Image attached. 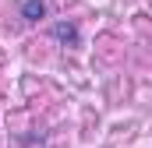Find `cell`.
Masks as SVG:
<instances>
[{
  "label": "cell",
  "mask_w": 152,
  "mask_h": 148,
  "mask_svg": "<svg viewBox=\"0 0 152 148\" xmlns=\"http://www.w3.org/2000/svg\"><path fill=\"white\" fill-rule=\"evenodd\" d=\"M18 14L25 21H39V18H46V4L42 0H18Z\"/></svg>",
  "instance_id": "cell-1"
},
{
  "label": "cell",
  "mask_w": 152,
  "mask_h": 148,
  "mask_svg": "<svg viewBox=\"0 0 152 148\" xmlns=\"http://www.w3.org/2000/svg\"><path fill=\"white\" fill-rule=\"evenodd\" d=\"M53 36H57V39H67V42H71L78 32H75V25H57V28H53Z\"/></svg>",
  "instance_id": "cell-2"
}]
</instances>
